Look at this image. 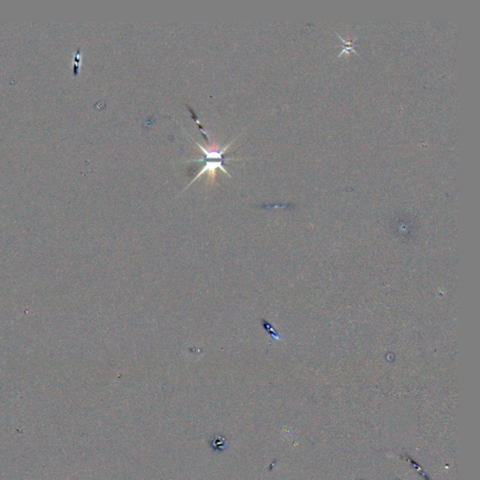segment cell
Listing matches in <instances>:
<instances>
[{"instance_id":"6da1fadb","label":"cell","mask_w":480,"mask_h":480,"mask_svg":"<svg viewBox=\"0 0 480 480\" xmlns=\"http://www.w3.org/2000/svg\"><path fill=\"white\" fill-rule=\"evenodd\" d=\"M203 161H205L204 166L201 169V171L197 173V176L193 179L192 182L190 183V185H191L192 183H193L194 181H196V180H198L201 176H203V174L205 173H211L212 176H213V178H215L216 170H217L218 168L219 169H221L222 171H224V173H226L227 176L231 177L230 173H228V172L225 170V168H224V160H219V161H214V160H213V161L203 160Z\"/></svg>"},{"instance_id":"7a4b0ae2","label":"cell","mask_w":480,"mask_h":480,"mask_svg":"<svg viewBox=\"0 0 480 480\" xmlns=\"http://www.w3.org/2000/svg\"><path fill=\"white\" fill-rule=\"evenodd\" d=\"M235 141V140H234ZM233 141V142H234ZM195 144L198 146L199 148L202 149L203 153L205 154V158L204 159H195V160H192V161H203V160H224V154L226 152V150L229 148L231 145L233 144V142L230 143L229 145H227L225 148H223V149H218V148H212V149H209V148H203L201 145H199V143H197L196 141Z\"/></svg>"}]
</instances>
